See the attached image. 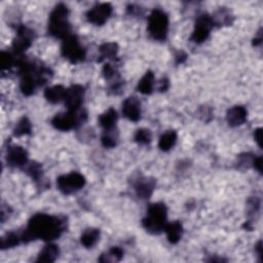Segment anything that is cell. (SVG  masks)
<instances>
[{
  "mask_svg": "<svg viewBox=\"0 0 263 263\" xmlns=\"http://www.w3.org/2000/svg\"><path fill=\"white\" fill-rule=\"evenodd\" d=\"M167 224V207L162 203L152 204L143 219V226L148 233L158 235L161 233Z\"/></svg>",
  "mask_w": 263,
  "mask_h": 263,
  "instance_id": "3957f363",
  "label": "cell"
},
{
  "mask_svg": "<svg viewBox=\"0 0 263 263\" xmlns=\"http://www.w3.org/2000/svg\"><path fill=\"white\" fill-rule=\"evenodd\" d=\"M83 97H84V89L81 85L75 84L67 89L64 101L66 106L68 108V110L71 111L79 110L83 102Z\"/></svg>",
  "mask_w": 263,
  "mask_h": 263,
  "instance_id": "30bf717a",
  "label": "cell"
},
{
  "mask_svg": "<svg viewBox=\"0 0 263 263\" xmlns=\"http://www.w3.org/2000/svg\"><path fill=\"white\" fill-rule=\"evenodd\" d=\"M62 54L72 63H79L85 57V52L75 35H69L64 39Z\"/></svg>",
  "mask_w": 263,
  "mask_h": 263,
  "instance_id": "8992f818",
  "label": "cell"
},
{
  "mask_svg": "<svg viewBox=\"0 0 263 263\" xmlns=\"http://www.w3.org/2000/svg\"><path fill=\"white\" fill-rule=\"evenodd\" d=\"M113 129L111 130H106V133L103 135L102 137V144L107 147V148H112L116 145V139L117 137L112 135L111 132H112Z\"/></svg>",
  "mask_w": 263,
  "mask_h": 263,
  "instance_id": "f546056e",
  "label": "cell"
},
{
  "mask_svg": "<svg viewBox=\"0 0 263 263\" xmlns=\"http://www.w3.org/2000/svg\"><path fill=\"white\" fill-rule=\"evenodd\" d=\"M153 85H155V75L151 71H147L139 81L138 91L143 95H149L153 91Z\"/></svg>",
  "mask_w": 263,
  "mask_h": 263,
  "instance_id": "ffe728a7",
  "label": "cell"
},
{
  "mask_svg": "<svg viewBox=\"0 0 263 263\" xmlns=\"http://www.w3.org/2000/svg\"><path fill=\"white\" fill-rule=\"evenodd\" d=\"M155 187H156V181L149 178L138 180L135 186L137 195L140 197V199H143V200L148 199V197L152 194L153 190H155Z\"/></svg>",
  "mask_w": 263,
  "mask_h": 263,
  "instance_id": "9a60e30c",
  "label": "cell"
},
{
  "mask_svg": "<svg viewBox=\"0 0 263 263\" xmlns=\"http://www.w3.org/2000/svg\"><path fill=\"white\" fill-rule=\"evenodd\" d=\"M124 252L123 250L118 247H113L109 250L107 253L103 254L99 261L100 262H116L123 258Z\"/></svg>",
  "mask_w": 263,
  "mask_h": 263,
  "instance_id": "d4e9b609",
  "label": "cell"
},
{
  "mask_svg": "<svg viewBox=\"0 0 263 263\" xmlns=\"http://www.w3.org/2000/svg\"><path fill=\"white\" fill-rule=\"evenodd\" d=\"M213 26H214V23H213L212 17H210L207 14L200 16L199 19L196 20L194 31L192 33L190 39L196 43H201L205 41L208 38V36L210 35V32Z\"/></svg>",
  "mask_w": 263,
  "mask_h": 263,
  "instance_id": "ba28073f",
  "label": "cell"
},
{
  "mask_svg": "<svg viewBox=\"0 0 263 263\" xmlns=\"http://www.w3.org/2000/svg\"><path fill=\"white\" fill-rule=\"evenodd\" d=\"M123 114L132 122H138L141 116V104L136 97H130L123 103Z\"/></svg>",
  "mask_w": 263,
  "mask_h": 263,
  "instance_id": "4fadbf2b",
  "label": "cell"
},
{
  "mask_svg": "<svg viewBox=\"0 0 263 263\" xmlns=\"http://www.w3.org/2000/svg\"><path fill=\"white\" fill-rule=\"evenodd\" d=\"M254 164V168L261 174L262 173V158L259 157V158H256L253 159V162H252Z\"/></svg>",
  "mask_w": 263,
  "mask_h": 263,
  "instance_id": "1f68e13d",
  "label": "cell"
},
{
  "mask_svg": "<svg viewBox=\"0 0 263 263\" xmlns=\"http://www.w3.org/2000/svg\"><path fill=\"white\" fill-rule=\"evenodd\" d=\"M85 184V179L81 174L73 172L68 175H63L57 180L59 189L65 194H71L81 189Z\"/></svg>",
  "mask_w": 263,
  "mask_h": 263,
  "instance_id": "52a82bcc",
  "label": "cell"
},
{
  "mask_svg": "<svg viewBox=\"0 0 263 263\" xmlns=\"http://www.w3.org/2000/svg\"><path fill=\"white\" fill-rule=\"evenodd\" d=\"M112 13V6L109 3H101L97 4L93 8H91L86 14L87 20L91 22L92 24L97 26H102L105 24L109 17L111 16Z\"/></svg>",
  "mask_w": 263,
  "mask_h": 263,
  "instance_id": "9c48e42d",
  "label": "cell"
},
{
  "mask_svg": "<svg viewBox=\"0 0 263 263\" xmlns=\"http://www.w3.org/2000/svg\"><path fill=\"white\" fill-rule=\"evenodd\" d=\"M256 251L258 253V256L260 257V260H262V242H259L257 245H256Z\"/></svg>",
  "mask_w": 263,
  "mask_h": 263,
  "instance_id": "e575fe53",
  "label": "cell"
},
{
  "mask_svg": "<svg viewBox=\"0 0 263 263\" xmlns=\"http://www.w3.org/2000/svg\"><path fill=\"white\" fill-rule=\"evenodd\" d=\"M100 237V232L96 228H89L84 230V233L81 235L80 240L81 244L85 248H92Z\"/></svg>",
  "mask_w": 263,
  "mask_h": 263,
  "instance_id": "44dd1931",
  "label": "cell"
},
{
  "mask_svg": "<svg viewBox=\"0 0 263 263\" xmlns=\"http://www.w3.org/2000/svg\"><path fill=\"white\" fill-rule=\"evenodd\" d=\"M15 64H16V60L12 53H6V52L1 53V56H0V65H1V68L3 70L9 69L10 67H13Z\"/></svg>",
  "mask_w": 263,
  "mask_h": 263,
  "instance_id": "f1b7e54d",
  "label": "cell"
},
{
  "mask_svg": "<svg viewBox=\"0 0 263 263\" xmlns=\"http://www.w3.org/2000/svg\"><path fill=\"white\" fill-rule=\"evenodd\" d=\"M26 172L29 175V176L34 179V180H38L41 175H42V168L39 163L36 162H30V163H26Z\"/></svg>",
  "mask_w": 263,
  "mask_h": 263,
  "instance_id": "4316f807",
  "label": "cell"
},
{
  "mask_svg": "<svg viewBox=\"0 0 263 263\" xmlns=\"http://www.w3.org/2000/svg\"><path fill=\"white\" fill-rule=\"evenodd\" d=\"M58 255H59V248L53 244H49L40 251L36 261L37 262H53L57 259Z\"/></svg>",
  "mask_w": 263,
  "mask_h": 263,
  "instance_id": "ac0fdd59",
  "label": "cell"
},
{
  "mask_svg": "<svg viewBox=\"0 0 263 263\" xmlns=\"http://www.w3.org/2000/svg\"><path fill=\"white\" fill-rule=\"evenodd\" d=\"M170 86V82L167 79H162L160 83H159V91L160 92H166Z\"/></svg>",
  "mask_w": 263,
  "mask_h": 263,
  "instance_id": "d6a6232c",
  "label": "cell"
},
{
  "mask_svg": "<svg viewBox=\"0 0 263 263\" xmlns=\"http://www.w3.org/2000/svg\"><path fill=\"white\" fill-rule=\"evenodd\" d=\"M68 8L66 5L60 3L58 4L52 12L50 16L49 23V32L50 34L58 37V38H66L68 37L71 31L70 24L67 21L68 17Z\"/></svg>",
  "mask_w": 263,
  "mask_h": 263,
  "instance_id": "7a4b0ae2",
  "label": "cell"
},
{
  "mask_svg": "<svg viewBox=\"0 0 263 263\" xmlns=\"http://www.w3.org/2000/svg\"><path fill=\"white\" fill-rule=\"evenodd\" d=\"M151 132L147 129L138 130L135 135V141L139 144H148L151 141Z\"/></svg>",
  "mask_w": 263,
  "mask_h": 263,
  "instance_id": "83f0119b",
  "label": "cell"
},
{
  "mask_svg": "<svg viewBox=\"0 0 263 263\" xmlns=\"http://www.w3.org/2000/svg\"><path fill=\"white\" fill-rule=\"evenodd\" d=\"M261 41H262V34H261V31H259L258 35L254 38V42H253L254 46H259L261 43Z\"/></svg>",
  "mask_w": 263,
  "mask_h": 263,
  "instance_id": "836d02e7",
  "label": "cell"
},
{
  "mask_svg": "<svg viewBox=\"0 0 263 263\" xmlns=\"http://www.w3.org/2000/svg\"><path fill=\"white\" fill-rule=\"evenodd\" d=\"M22 242V236H19L16 233H8L5 236L1 237V240H0V246H1V249H8V248H14L18 246Z\"/></svg>",
  "mask_w": 263,
  "mask_h": 263,
  "instance_id": "603a6c76",
  "label": "cell"
},
{
  "mask_svg": "<svg viewBox=\"0 0 263 263\" xmlns=\"http://www.w3.org/2000/svg\"><path fill=\"white\" fill-rule=\"evenodd\" d=\"M176 140H177L176 132L169 131V132H167V133H164L160 137L158 146H159V148L161 150L168 151V150H170L175 145V143H176Z\"/></svg>",
  "mask_w": 263,
  "mask_h": 263,
  "instance_id": "7402d4cb",
  "label": "cell"
},
{
  "mask_svg": "<svg viewBox=\"0 0 263 263\" xmlns=\"http://www.w3.org/2000/svg\"><path fill=\"white\" fill-rule=\"evenodd\" d=\"M64 228L65 222L60 218L47 214H36L30 219L27 229L22 234V242L29 243L36 238L56 239L64 232Z\"/></svg>",
  "mask_w": 263,
  "mask_h": 263,
  "instance_id": "6da1fadb",
  "label": "cell"
},
{
  "mask_svg": "<svg viewBox=\"0 0 263 263\" xmlns=\"http://www.w3.org/2000/svg\"><path fill=\"white\" fill-rule=\"evenodd\" d=\"M117 120V112L113 108L108 109L100 117H99V124L105 130H111L114 128Z\"/></svg>",
  "mask_w": 263,
  "mask_h": 263,
  "instance_id": "d6986e66",
  "label": "cell"
},
{
  "mask_svg": "<svg viewBox=\"0 0 263 263\" xmlns=\"http://www.w3.org/2000/svg\"><path fill=\"white\" fill-rule=\"evenodd\" d=\"M6 160L10 167H24L28 162V156L24 148L20 146H12L7 150Z\"/></svg>",
  "mask_w": 263,
  "mask_h": 263,
  "instance_id": "7c38bea8",
  "label": "cell"
},
{
  "mask_svg": "<svg viewBox=\"0 0 263 263\" xmlns=\"http://www.w3.org/2000/svg\"><path fill=\"white\" fill-rule=\"evenodd\" d=\"M164 232L167 234L169 242L172 244H177L182 237V225L180 222L175 221L167 223L164 226Z\"/></svg>",
  "mask_w": 263,
  "mask_h": 263,
  "instance_id": "2e32d148",
  "label": "cell"
},
{
  "mask_svg": "<svg viewBox=\"0 0 263 263\" xmlns=\"http://www.w3.org/2000/svg\"><path fill=\"white\" fill-rule=\"evenodd\" d=\"M100 57L101 59H113L116 57L118 52V46L114 42H108L104 43L103 46L100 47Z\"/></svg>",
  "mask_w": 263,
  "mask_h": 263,
  "instance_id": "cb8c5ba5",
  "label": "cell"
},
{
  "mask_svg": "<svg viewBox=\"0 0 263 263\" xmlns=\"http://www.w3.org/2000/svg\"><path fill=\"white\" fill-rule=\"evenodd\" d=\"M33 39V32L25 26H21L18 29V35L13 42V48L17 53H22L27 51Z\"/></svg>",
  "mask_w": 263,
  "mask_h": 263,
  "instance_id": "8fae6325",
  "label": "cell"
},
{
  "mask_svg": "<svg viewBox=\"0 0 263 263\" xmlns=\"http://www.w3.org/2000/svg\"><path fill=\"white\" fill-rule=\"evenodd\" d=\"M169 28L168 16L160 9H155L148 19V31L157 40H163L167 37Z\"/></svg>",
  "mask_w": 263,
  "mask_h": 263,
  "instance_id": "277c9868",
  "label": "cell"
},
{
  "mask_svg": "<svg viewBox=\"0 0 263 263\" xmlns=\"http://www.w3.org/2000/svg\"><path fill=\"white\" fill-rule=\"evenodd\" d=\"M254 139L257 142L259 147H262V129L259 128L254 132Z\"/></svg>",
  "mask_w": 263,
  "mask_h": 263,
  "instance_id": "4dcf8cb0",
  "label": "cell"
},
{
  "mask_svg": "<svg viewBox=\"0 0 263 263\" xmlns=\"http://www.w3.org/2000/svg\"><path fill=\"white\" fill-rule=\"evenodd\" d=\"M31 130H32V126H31L30 120L27 117H23L16 126L14 134L17 137H21V136L30 134Z\"/></svg>",
  "mask_w": 263,
  "mask_h": 263,
  "instance_id": "484cf974",
  "label": "cell"
},
{
  "mask_svg": "<svg viewBox=\"0 0 263 263\" xmlns=\"http://www.w3.org/2000/svg\"><path fill=\"white\" fill-rule=\"evenodd\" d=\"M66 90L63 85H54L47 89L45 93V97L47 100L53 104L60 103L61 101H64L66 96Z\"/></svg>",
  "mask_w": 263,
  "mask_h": 263,
  "instance_id": "e0dca14e",
  "label": "cell"
},
{
  "mask_svg": "<svg viewBox=\"0 0 263 263\" xmlns=\"http://www.w3.org/2000/svg\"><path fill=\"white\" fill-rule=\"evenodd\" d=\"M86 118V113L79 110H68L66 113L57 114L52 120V125L60 131H69L82 124Z\"/></svg>",
  "mask_w": 263,
  "mask_h": 263,
  "instance_id": "5b68a950",
  "label": "cell"
},
{
  "mask_svg": "<svg viewBox=\"0 0 263 263\" xmlns=\"http://www.w3.org/2000/svg\"><path fill=\"white\" fill-rule=\"evenodd\" d=\"M247 110L243 106H235L227 112V122L229 126L238 127L243 125L247 119Z\"/></svg>",
  "mask_w": 263,
  "mask_h": 263,
  "instance_id": "5bb4252c",
  "label": "cell"
}]
</instances>
